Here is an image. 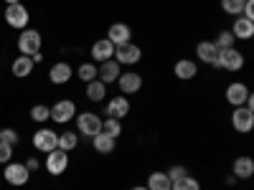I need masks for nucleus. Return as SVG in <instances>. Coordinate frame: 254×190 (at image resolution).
<instances>
[{
	"label": "nucleus",
	"mask_w": 254,
	"mask_h": 190,
	"mask_svg": "<svg viewBox=\"0 0 254 190\" xmlns=\"http://www.w3.org/2000/svg\"><path fill=\"white\" fill-rule=\"evenodd\" d=\"M31 58H33V63H41V61H44V56H41V51H38L36 56H31Z\"/></svg>",
	"instance_id": "38"
},
{
	"label": "nucleus",
	"mask_w": 254,
	"mask_h": 190,
	"mask_svg": "<svg viewBox=\"0 0 254 190\" xmlns=\"http://www.w3.org/2000/svg\"><path fill=\"white\" fill-rule=\"evenodd\" d=\"M10 71H13L15 79H26V76L33 71V58H31V56H18V58L13 61Z\"/></svg>",
	"instance_id": "22"
},
{
	"label": "nucleus",
	"mask_w": 254,
	"mask_h": 190,
	"mask_svg": "<svg viewBox=\"0 0 254 190\" xmlns=\"http://www.w3.org/2000/svg\"><path fill=\"white\" fill-rule=\"evenodd\" d=\"M79 144V137H76V132H64V135H59V150H64V152H71L74 147Z\"/></svg>",
	"instance_id": "27"
},
{
	"label": "nucleus",
	"mask_w": 254,
	"mask_h": 190,
	"mask_svg": "<svg viewBox=\"0 0 254 190\" xmlns=\"http://www.w3.org/2000/svg\"><path fill=\"white\" fill-rule=\"evenodd\" d=\"M231 127L239 132V135H247L254 130V112L247 109V107H234V114H231Z\"/></svg>",
	"instance_id": "7"
},
{
	"label": "nucleus",
	"mask_w": 254,
	"mask_h": 190,
	"mask_svg": "<svg viewBox=\"0 0 254 190\" xmlns=\"http://www.w3.org/2000/svg\"><path fill=\"white\" fill-rule=\"evenodd\" d=\"M112 58L120 63V66H135V63L142 58V51H140V46H135L132 41H130V44H122V46H117Z\"/></svg>",
	"instance_id": "5"
},
{
	"label": "nucleus",
	"mask_w": 254,
	"mask_h": 190,
	"mask_svg": "<svg viewBox=\"0 0 254 190\" xmlns=\"http://www.w3.org/2000/svg\"><path fill=\"white\" fill-rule=\"evenodd\" d=\"M107 41H112L115 48L122 46V44H130V41H132V31H130V26H127V23H112L110 31H107Z\"/></svg>",
	"instance_id": "14"
},
{
	"label": "nucleus",
	"mask_w": 254,
	"mask_h": 190,
	"mask_svg": "<svg viewBox=\"0 0 254 190\" xmlns=\"http://www.w3.org/2000/svg\"><path fill=\"white\" fill-rule=\"evenodd\" d=\"M249 96V87L242 81H234L226 87V101L231 104V107H244V99Z\"/></svg>",
	"instance_id": "13"
},
{
	"label": "nucleus",
	"mask_w": 254,
	"mask_h": 190,
	"mask_svg": "<svg viewBox=\"0 0 254 190\" xmlns=\"http://www.w3.org/2000/svg\"><path fill=\"white\" fill-rule=\"evenodd\" d=\"M117 84H120V92L125 96H130V94H137L142 89V76L135 74V71H127V74H120Z\"/></svg>",
	"instance_id": "12"
},
{
	"label": "nucleus",
	"mask_w": 254,
	"mask_h": 190,
	"mask_svg": "<svg viewBox=\"0 0 254 190\" xmlns=\"http://www.w3.org/2000/svg\"><path fill=\"white\" fill-rule=\"evenodd\" d=\"M171 190H201V183H198L196 178H190V175H186V178L176 180V183L171 185Z\"/></svg>",
	"instance_id": "29"
},
{
	"label": "nucleus",
	"mask_w": 254,
	"mask_h": 190,
	"mask_svg": "<svg viewBox=\"0 0 254 190\" xmlns=\"http://www.w3.org/2000/svg\"><path fill=\"white\" fill-rule=\"evenodd\" d=\"M244 3H247V0H221V10L229 13V15H242Z\"/></svg>",
	"instance_id": "31"
},
{
	"label": "nucleus",
	"mask_w": 254,
	"mask_h": 190,
	"mask_svg": "<svg viewBox=\"0 0 254 190\" xmlns=\"http://www.w3.org/2000/svg\"><path fill=\"white\" fill-rule=\"evenodd\" d=\"M71 76H74V69L69 66L66 61L54 63L51 71H49V79H51V84H56V87H61V84H69V81H71Z\"/></svg>",
	"instance_id": "15"
},
{
	"label": "nucleus",
	"mask_w": 254,
	"mask_h": 190,
	"mask_svg": "<svg viewBox=\"0 0 254 190\" xmlns=\"http://www.w3.org/2000/svg\"><path fill=\"white\" fill-rule=\"evenodd\" d=\"M28 20H31V15H28V8H26L23 3H13V5L5 8V23H8L10 28L23 31V28L28 26Z\"/></svg>",
	"instance_id": "2"
},
{
	"label": "nucleus",
	"mask_w": 254,
	"mask_h": 190,
	"mask_svg": "<svg viewBox=\"0 0 254 190\" xmlns=\"http://www.w3.org/2000/svg\"><path fill=\"white\" fill-rule=\"evenodd\" d=\"M196 56H198V61L208 63V66H214L216 56H219V48L214 46V41H201V44L196 46Z\"/></svg>",
	"instance_id": "21"
},
{
	"label": "nucleus",
	"mask_w": 254,
	"mask_h": 190,
	"mask_svg": "<svg viewBox=\"0 0 254 190\" xmlns=\"http://www.w3.org/2000/svg\"><path fill=\"white\" fill-rule=\"evenodd\" d=\"M173 74L181 81H190L193 76H198V66H196V61H190V58H181V61H176Z\"/></svg>",
	"instance_id": "20"
},
{
	"label": "nucleus",
	"mask_w": 254,
	"mask_h": 190,
	"mask_svg": "<svg viewBox=\"0 0 254 190\" xmlns=\"http://www.w3.org/2000/svg\"><path fill=\"white\" fill-rule=\"evenodd\" d=\"M102 132L117 140V137L122 135V122H120V119H112V117H107V119H102Z\"/></svg>",
	"instance_id": "26"
},
{
	"label": "nucleus",
	"mask_w": 254,
	"mask_h": 190,
	"mask_svg": "<svg viewBox=\"0 0 254 190\" xmlns=\"http://www.w3.org/2000/svg\"><path fill=\"white\" fill-rule=\"evenodd\" d=\"M76 76L84 81V84H89L97 79V63H81V66L76 69Z\"/></svg>",
	"instance_id": "28"
},
{
	"label": "nucleus",
	"mask_w": 254,
	"mask_h": 190,
	"mask_svg": "<svg viewBox=\"0 0 254 190\" xmlns=\"http://www.w3.org/2000/svg\"><path fill=\"white\" fill-rule=\"evenodd\" d=\"M171 185H173L171 178H168L165 173H158V170H155V173H150L145 188H147V190H171Z\"/></svg>",
	"instance_id": "24"
},
{
	"label": "nucleus",
	"mask_w": 254,
	"mask_h": 190,
	"mask_svg": "<svg viewBox=\"0 0 254 190\" xmlns=\"http://www.w3.org/2000/svg\"><path fill=\"white\" fill-rule=\"evenodd\" d=\"M66 167H69V152H64V150H51L46 152V170L51 175H61V173H66Z\"/></svg>",
	"instance_id": "9"
},
{
	"label": "nucleus",
	"mask_w": 254,
	"mask_h": 190,
	"mask_svg": "<svg viewBox=\"0 0 254 190\" xmlns=\"http://www.w3.org/2000/svg\"><path fill=\"white\" fill-rule=\"evenodd\" d=\"M10 157H13V147H10V144H5V142H0V162L8 165V162H10Z\"/></svg>",
	"instance_id": "35"
},
{
	"label": "nucleus",
	"mask_w": 254,
	"mask_h": 190,
	"mask_svg": "<svg viewBox=\"0 0 254 190\" xmlns=\"http://www.w3.org/2000/svg\"><path fill=\"white\" fill-rule=\"evenodd\" d=\"M115 144H117V140L110 137V135H104V132H99V135L92 137V147H94L97 152H102V155H110L115 150Z\"/></svg>",
	"instance_id": "23"
},
{
	"label": "nucleus",
	"mask_w": 254,
	"mask_h": 190,
	"mask_svg": "<svg viewBox=\"0 0 254 190\" xmlns=\"http://www.w3.org/2000/svg\"><path fill=\"white\" fill-rule=\"evenodd\" d=\"M231 175H234L237 180H249V178L254 175V160L247 157V155L237 157L234 165H231Z\"/></svg>",
	"instance_id": "17"
},
{
	"label": "nucleus",
	"mask_w": 254,
	"mask_h": 190,
	"mask_svg": "<svg viewBox=\"0 0 254 190\" xmlns=\"http://www.w3.org/2000/svg\"><path fill=\"white\" fill-rule=\"evenodd\" d=\"M242 18H247V20H254V0H247V3H244Z\"/></svg>",
	"instance_id": "36"
},
{
	"label": "nucleus",
	"mask_w": 254,
	"mask_h": 190,
	"mask_svg": "<svg viewBox=\"0 0 254 190\" xmlns=\"http://www.w3.org/2000/svg\"><path fill=\"white\" fill-rule=\"evenodd\" d=\"M0 130H3V127H0Z\"/></svg>",
	"instance_id": "41"
},
{
	"label": "nucleus",
	"mask_w": 254,
	"mask_h": 190,
	"mask_svg": "<svg viewBox=\"0 0 254 190\" xmlns=\"http://www.w3.org/2000/svg\"><path fill=\"white\" fill-rule=\"evenodd\" d=\"M49 117H51V112H49L46 104H36V107L31 109V119L33 122H46Z\"/></svg>",
	"instance_id": "32"
},
{
	"label": "nucleus",
	"mask_w": 254,
	"mask_h": 190,
	"mask_svg": "<svg viewBox=\"0 0 254 190\" xmlns=\"http://www.w3.org/2000/svg\"><path fill=\"white\" fill-rule=\"evenodd\" d=\"M165 175H168V178H171V183H176V180H181V178H186V175H188V170H186V167H183V165H173V167H171V170H168Z\"/></svg>",
	"instance_id": "34"
},
{
	"label": "nucleus",
	"mask_w": 254,
	"mask_h": 190,
	"mask_svg": "<svg viewBox=\"0 0 254 190\" xmlns=\"http://www.w3.org/2000/svg\"><path fill=\"white\" fill-rule=\"evenodd\" d=\"M127 114H130V99H127L125 94H122V96H112V99L107 101V117L122 119V117H127Z\"/></svg>",
	"instance_id": "16"
},
{
	"label": "nucleus",
	"mask_w": 254,
	"mask_h": 190,
	"mask_svg": "<svg viewBox=\"0 0 254 190\" xmlns=\"http://www.w3.org/2000/svg\"><path fill=\"white\" fill-rule=\"evenodd\" d=\"M3 178H5V183H10V185L20 188V185H26V183H28L31 173H28V167H26L23 162H8V165H5Z\"/></svg>",
	"instance_id": "8"
},
{
	"label": "nucleus",
	"mask_w": 254,
	"mask_h": 190,
	"mask_svg": "<svg viewBox=\"0 0 254 190\" xmlns=\"http://www.w3.org/2000/svg\"><path fill=\"white\" fill-rule=\"evenodd\" d=\"M130 190H147L145 185H135V188H130Z\"/></svg>",
	"instance_id": "39"
},
{
	"label": "nucleus",
	"mask_w": 254,
	"mask_h": 190,
	"mask_svg": "<svg viewBox=\"0 0 254 190\" xmlns=\"http://www.w3.org/2000/svg\"><path fill=\"white\" fill-rule=\"evenodd\" d=\"M231 36H234L237 41H249L254 36V20H247V18L237 15L234 26H231Z\"/></svg>",
	"instance_id": "19"
},
{
	"label": "nucleus",
	"mask_w": 254,
	"mask_h": 190,
	"mask_svg": "<svg viewBox=\"0 0 254 190\" xmlns=\"http://www.w3.org/2000/svg\"><path fill=\"white\" fill-rule=\"evenodd\" d=\"M234 44H237V38L231 36V31H221V33L216 36V41H214V46H216L219 51H224V48H234Z\"/></svg>",
	"instance_id": "30"
},
{
	"label": "nucleus",
	"mask_w": 254,
	"mask_h": 190,
	"mask_svg": "<svg viewBox=\"0 0 254 190\" xmlns=\"http://www.w3.org/2000/svg\"><path fill=\"white\" fill-rule=\"evenodd\" d=\"M242 66H244V53L237 51V46L219 51L216 63H214V69H224V71H242Z\"/></svg>",
	"instance_id": "1"
},
{
	"label": "nucleus",
	"mask_w": 254,
	"mask_h": 190,
	"mask_svg": "<svg viewBox=\"0 0 254 190\" xmlns=\"http://www.w3.org/2000/svg\"><path fill=\"white\" fill-rule=\"evenodd\" d=\"M112 56H115V44H112V41H107V38H99L97 44L92 46V58H94L97 63L110 61Z\"/></svg>",
	"instance_id": "18"
},
{
	"label": "nucleus",
	"mask_w": 254,
	"mask_h": 190,
	"mask_svg": "<svg viewBox=\"0 0 254 190\" xmlns=\"http://www.w3.org/2000/svg\"><path fill=\"white\" fill-rule=\"evenodd\" d=\"M23 165L28 167V173H33V170H38V160H36V157H31V160H28V162H23Z\"/></svg>",
	"instance_id": "37"
},
{
	"label": "nucleus",
	"mask_w": 254,
	"mask_h": 190,
	"mask_svg": "<svg viewBox=\"0 0 254 190\" xmlns=\"http://www.w3.org/2000/svg\"><path fill=\"white\" fill-rule=\"evenodd\" d=\"M76 132L81 137H94L102 132V119L94 114V112H81L76 117Z\"/></svg>",
	"instance_id": "3"
},
{
	"label": "nucleus",
	"mask_w": 254,
	"mask_h": 190,
	"mask_svg": "<svg viewBox=\"0 0 254 190\" xmlns=\"http://www.w3.org/2000/svg\"><path fill=\"white\" fill-rule=\"evenodd\" d=\"M5 3H8V5H13V3H20V0H5Z\"/></svg>",
	"instance_id": "40"
},
{
	"label": "nucleus",
	"mask_w": 254,
	"mask_h": 190,
	"mask_svg": "<svg viewBox=\"0 0 254 190\" xmlns=\"http://www.w3.org/2000/svg\"><path fill=\"white\" fill-rule=\"evenodd\" d=\"M56 144H59V135L54 130H49V127H44V130H38L33 135V147L41 152H51L56 150Z\"/></svg>",
	"instance_id": "10"
},
{
	"label": "nucleus",
	"mask_w": 254,
	"mask_h": 190,
	"mask_svg": "<svg viewBox=\"0 0 254 190\" xmlns=\"http://www.w3.org/2000/svg\"><path fill=\"white\" fill-rule=\"evenodd\" d=\"M18 51L23 56H36L41 51V33L31 31V28H23L20 36H18Z\"/></svg>",
	"instance_id": "4"
},
{
	"label": "nucleus",
	"mask_w": 254,
	"mask_h": 190,
	"mask_svg": "<svg viewBox=\"0 0 254 190\" xmlns=\"http://www.w3.org/2000/svg\"><path fill=\"white\" fill-rule=\"evenodd\" d=\"M49 112H51L49 119H54L59 124H66V122H71L76 117V104L71 99H61V101L54 104V107H49Z\"/></svg>",
	"instance_id": "6"
},
{
	"label": "nucleus",
	"mask_w": 254,
	"mask_h": 190,
	"mask_svg": "<svg viewBox=\"0 0 254 190\" xmlns=\"http://www.w3.org/2000/svg\"><path fill=\"white\" fill-rule=\"evenodd\" d=\"M104 96H107V84H102L99 79L87 84V99L89 101H102Z\"/></svg>",
	"instance_id": "25"
},
{
	"label": "nucleus",
	"mask_w": 254,
	"mask_h": 190,
	"mask_svg": "<svg viewBox=\"0 0 254 190\" xmlns=\"http://www.w3.org/2000/svg\"><path fill=\"white\" fill-rule=\"evenodd\" d=\"M0 142L15 147V144H18V132H15V130H0Z\"/></svg>",
	"instance_id": "33"
},
{
	"label": "nucleus",
	"mask_w": 254,
	"mask_h": 190,
	"mask_svg": "<svg viewBox=\"0 0 254 190\" xmlns=\"http://www.w3.org/2000/svg\"><path fill=\"white\" fill-rule=\"evenodd\" d=\"M120 74H122V66H120L115 58H110V61H104V63H99V66H97V79L102 84H115L120 79Z\"/></svg>",
	"instance_id": "11"
}]
</instances>
